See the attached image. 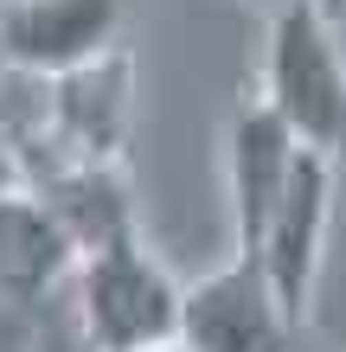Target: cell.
<instances>
[{"label":"cell","mask_w":346,"mask_h":352,"mask_svg":"<svg viewBox=\"0 0 346 352\" xmlns=\"http://www.w3.org/2000/svg\"><path fill=\"white\" fill-rule=\"evenodd\" d=\"M257 102L289 122V135L314 154L346 148V52L327 0H276L263 32Z\"/></svg>","instance_id":"cell-1"},{"label":"cell","mask_w":346,"mask_h":352,"mask_svg":"<svg viewBox=\"0 0 346 352\" xmlns=\"http://www.w3.org/2000/svg\"><path fill=\"white\" fill-rule=\"evenodd\" d=\"M180 307H186V288L148 256L141 237H122L77 263V327L90 352L167 346L180 340Z\"/></svg>","instance_id":"cell-2"},{"label":"cell","mask_w":346,"mask_h":352,"mask_svg":"<svg viewBox=\"0 0 346 352\" xmlns=\"http://www.w3.org/2000/svg\"><path fill=\"white\" fill-rule=\"evenodd\" d=\"M295 333L301 327L276 301V288H270L257 256L231 250V263H218L212 276L186 282L180 340L193 352H295Z\"/></svg>","instance_id":"cell-3"},{"label":"cell","mask_w":346,"mask_h":352,"mask_svg":"<svg viewBox=\"0 0 346 352\" xmlns=\"http://www.w3.org/2000/svg\"><path fill=\"white\" fill-rule=\"evenodd\" d=\"M129 0H0V52L19 77H71L116 52Z\"/></svg>","instance_id":"cell-4"},{"label":"cell","mask_w":346,"mask_h":352,"mask_svg":"<svg viewBox=\"0 0 346 352\" xmlns=\"http://www.w3.org/2000/svg\"><path fill=\"white\" fill-rule=\"evenodd\" d=\"M327 231H334V154L301 148L289 192H282L276 218H270V237L257 250L263 276H270L276 301L289 307L295 327H308L314 282H321V263H327Z\"/></svg>","instance_id":"cell-5"},{"label":"cell","mask_w":346,"mask_h":352,"mask_svg":"<svg viewBox=\"0 0 346 352\" xmlns=\"http://www.w3.org/2000/svg\"><path fill=\"white\" fill-rule=\"evenodd\" d=\"M129 116H135V58L122 45L109 58H96V65L45 84V141L58 160L122 167Z\"/></svg>","instance_id":"cell-6"},{"label":"cell","mask_w":346,"mask_h":352,"mask_svg":"<svg viewBox=\"0 0 346 352\" xmlns=\"http://www.w3.org/2000/svg\"><path fill=\"white\" fill-rule=\"evenodd\" d=\"M295 160H301V141L289 135V122L250 96V102L231 116V129H225V186H231L237 256H257V250H263L270 218H276L282 192H289Z\"/></svg>","instance_id":"cell-7"},{"label":"cell","mask_w":346,"mask_h":352,"mask_svg":"<svg viewBox=\"0 0 346 352\" xmlns=\"http://www.w3.org/2000/svg\"><path fill=\"white\" fill-rule=\"evenodd\" d=\"M26 186L58 218V231L77 243V263L96 256V250H109V243H122V237H141L122 167H90V160L45 154V167H26Z\"/></svg>","instance_id":"cell-8"},{"label":"cell","mask_w":346,"mask_h":352,"mask_svg":"<svg viewBox=\"0 0 346 352\" xmlns=\"http://www.w3.org/2000/svg\"><path fill=\"white\" fill-rule=\"evenodd\" d=\"M77 276V243L39 205L32 186L0 192V301H45V288Z\"/></svg>","instance_id":"cell-9"},{"label":"cell","mask_w":346,"mask_h":352,"mask_svg":"<svg viewBox=\"0 0 346 352\" xmlns=\"http://www.w3.org/2000/svg\"><path fill=\"white\" fill-rule=\"evenodd\" d=\"M13 186H26V173H19V148L0 135V192H13Z\"/></svg>","instance_id":"cell-10"},{"label":"cell","mask_w":346,"mask_h":352,"mask_svg":"<svg viewBox=\"0 0 346 352\" xmlns=\"http://www.w3.org/2000/svg\"><path fill=\"white\" fill-rule=\"evenodd\" d=\"M154 352H193V346L186 340H167V346H154Z\"/></svg>","instance_id":"cell-11"},{"label":"cell","mask_w":346,"mask_h":352,"mask_svg":"<svg viewBox=\"0 0 346 352\" xmlns=\"http://www.w3.org/2000/svg\"><path fill=\"white\" fill-rule=\"evenodd\" d=\"M327 13H346V0H327Z\"/></svg>","instance_id":"cell-12"},{"label":"cell","mask_w":346,"mask_h":352,"mask_svg":"<svg viewBox=\"0 0 346 352\" xmlns=\"http://www.w3.org/2000/svg\"><path fill=\"white\" fill-rule=\"evenodd\" d=\"M7 71H13V65H7V52H0V77H7Z\"/></svg>","instance_id":"cell-13"}]
</instances>
